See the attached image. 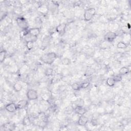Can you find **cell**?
<instances>
[{"mask_svg":"<svg viewBox=\"0 0 131 131\" xmlns=\"http://www.w3.org/2000/svg\"><path fill=\"white\" fill-rule=\"evenodd\" d=\"M71 87L73 90L76 91H79L82 89L81 86V84H79L77 83H73L71 86Z\"/></svg>","mask_w":131,"mask_h":131,"instance_id":"cell-19","label":"cell"},{"mask_svg":"<svg viewBox=\"0 0 131 131\" xmlns=\"http://www.w3.org/2000/svg\"><path fill=\"white\" fill-rule=\"evenodd\" d=\"M129 72H130L129 68L125 66L121 67L119 71V74L121 75H123L127 74L128 73H129Z\"/></svg>","mask_w":131,"mask_h":131,"instance_id":"cell-14","label":"cell"},{"mask_svg":"<svg viewBox=\"0 0 131 131\" xmlns=\"http://www.w3.org/2000/svg\"><path fill=\"white\" fill-rule=\"evenodd\" d=\"M53 72V70L52 68H48L45 70V74L46 75V76H50L52 74Z\"/></svg>","mask_w":131,"mask_h":131,"instance_id":"cell-21","label":"cell"},{"mask_svg":"<svg viewBox=\"0 0 131 131\" xmlns=\"http://www.w3.org/2000/svg\"><path fill=\"white\" fill-rule=\"evenodd\" d=\"M67 27V24L66 23H62L58 25L55 28V31L60 35L64 34L66 31V28Z\"/></svg>","mask_w":131,"mask_h":131,"instance_id":"cell-6","label":"cell"},{"mask_svg":"<svg viewBox=\"0 0 131 131\" xmlns=\"http://www.w3.org/2000/svg\"><path fill=\"white\" fill-rule=\"evenodd\" d=\"M61 63L64 66H68L71 64V60L68 57H65L62 59Z\"/></svg>","mask_w":131,"mask_h":131,"instance_id":"cell-17","label":"cell"},{"mask_svg":"<svg viewBox=\"0 0 131 131\" xmlns=\"http://www.w3.org/2000/svg\"><path fill=\"white\" fill-rule=\"evenodd\" d=\"M117 36V35L115 32L113 31H109L105 34L104 36V40L108 42L113 41Z\"/></svg>","mask_w":131,"mask_h":131,"instance_id":"cell-5","label":"cell"},{"mask_svg":"<svg viewBox=\"0 0 131 131\" xmlns=\"http://www.w3.org/2000/svg\"><path fill=\"white\" fill-rule=\"evenodd\" d=\"M16 23H17V25L23 30L28 28L27 25V22L24 17H17Z\"/></svg>","mask_w":131,"mask_h":131,"instance_id":"cell-4","label":"cell"},{"mask_svg":"<svg viewBox=\"0 0 131 131\" xmlns=\"http://www.w3.org/2000/svg\"><path fill=\"white\" fill-rule=\"evenodd\" d=\"M6 110L9 112V113H13L16 112L17 110V107L16 104L13 102L10 103V104H7L5 106Z\"/></svg>","mask_w":131,"mask_h":131,"instance_id":"cell-7","label":"cell"},{"mask_svg":"<svg viewBox=\"0 0 131 131\" xmlns=\"http://www.w3.org/2000/svg\"><path fill=\"white\" fill-rule=\"evenodd\" d=\"M96 9L94 8H90L85 12L83 15L84 20L86 22L91 21L96 13Z\"/></svg>","mask_w":131,"mask_h":131,"instance_id":"cell-1","label":"cell"},{"mask_svg":"<svg viewBox=\"0 0 131 131\" xmlns=\"http://www.w3.org/2000/svg\"><path fill=\"white\" fill-rule=\"evenodd\" d=\"M116 82H115L114 77H109L107 79L106 82L107 86H108L109 87H110L114 86Z\"/></svg>","mask_w":131,"mask_h":131,"instance_id":"cell-13","label":"cell"},{"mask_svg":"<svg viewBox=\"0 0 131 131\" xmlns=\"http://www.w3.org/2000/svg\"><path fill=\"white\" fill-rule=\"evenodd\" d=\"M114 78L115 79V81L116 82H119L120 81H121L122 80V75H121L119 74V75H117L115 76L114 77Z\"/></svg>","mask_w":131,"mask_h":131,"instance_id":"cell-23","label":"cell"},{"mask_svg":"<svg viewBox=\"0 0 131 131\" xmlns=\"http://www.w3.org/2000/svg\"><path fill=\"white\" fill-rule=\"evenodd\" d=\"M28 105V100L25 99H22L17 102L16 106L17 107V109L22 110L27 107Z\"/></svg>","mask_w":131,"mask_h":131,"instance_id":"cell-9","label":"cell"},{"mask_svg":"<svg viewBox=\"0 0 131 131\" xmlns=\"http://www.w3.org/2000/svg\"><path fill=\"white\" fill-rule=\"evenodd\" d=\"M117 47L119 49H125L128 47V45L123 41H120L117 45Z\"/></svg>","mask_w":131,"mask_h":131,"instance_id":"cell-18","label":"cell"},{"mask_svg":"<svg viewBox=\"0 0 131 131\" xmlns=\"http://www.w3.org/2000/svg\"><path fill=\"white\" fill-rule=\"evenodd\" d=\"M57 58V54L55 52H51L47 53L45 55V59H44L43 61L47 64H51Z\"/></svg>","mask_w":131,"mask_h":131,"instance_id":"cell-2","label":"cell"},{"mask_svg":"<svg viewBox=\"0 0 131 131\" xmlns=\"http://www.w3.org/2000/svg\"><path fill=\"white\" fill-rule=\"evenodd\" d=\"M31 121L29 116H25L23 119V124L25 126H29L31 124Z\"/></svg>","mask_w":131,"mask_h":131,"instance_id":"cell-15","label":"cell"},{"mask_svg":"<svg viewBox=\"0 0 131 131\" xmlns=\"http://www.w3.org/2000/svg\"><path fill=\"white\" fill-rule=\"evenodd\" d=\"M26 96L29 100H35L38 98L39 95L37 92L34 89H30L27 91Z\"/></svg>","mask_w":131,"mask_h":131,"instance_id":"cell-3","label":"cell"},{"mask_svg":"<svg viewBox=\"0 0 131 131\" xmlns=\"http://www.w3.org/2000/svg\"><path fill=\"white\" fill-rule=\"evenodd\" d=\"M26 46L28 50H31L33 49V47H34V41H30V40L26 42Z\"/></svg>","mask_w":131,"mask_h":131,"instance_id":"cell-16","label":"cell"},{"mask_svg":"<svg viewBox=\"0 0 131 131\" xmlns=\"http://www.w3.org/2000/svg\"><path fill=\"white\" fill-rule=\"evenodd\" d=\"M74 111H75L76 114L79 115L80 116L85 115L87 112L86 109L83 106H77L76 108L74 109Z\"/></svg>","mask_w":131,"mask_h":131,"instance_id":"cell-11","label":"cell"},{"mask_svg":"<svg viewBox=\"0 0 131 131\" xmlns=\"http://www.w3.org/2000/svg\"><path fill=\"white\" fill-rule=\"evenodd\" d=\"M6 57V52L5 51L2 50L1 51V53H0V60H1V62L3 63L5 60Z\"/></svg>","mask_w":131,"mask_h":131,"instance_id":"cell-20","label":"cell"},{"mask_svg":"<svg viewBox=\"0 0 131 131\" xmlns=\"http://www.w3.org/2000/svg\"><path fill=\"white\" fill-rule=\"evenodd\" d=\"M89 121V119L87 117L84 116L83 115H82L80 116V117L79 118V119L77 121V124L79 126H85L86 125V124L88 123Z\"/></svg>","mask_w":131,"mask_h":131,"instance_id":"cell-8","label":"cell"},{"mask_svg":"<svg viewBox=\"0 0 131 131\" xmlns=\"http://www.w3.org/2000/svg\"><path fill=\"white\" fill-rule=\"evenodd\" d=\"M90 85V82H83L81 84V86L82 89H86L89 87Z\"/></svg>","mask_w":131,"mask_h":131,"instance_id":"cell-22","label":"cell"},{"mask_svg":"<svg viewBox=\"0 0 131 131\" xmlns=\"http://www.w3.org/2000/svg\"><path fill=\"white\" fill-rule=\"evenodd\" d=\"M41 32V29L40 28H32L29 29V34L33 36L37 37Z\"/></svg>","mask_w":131,"mask_h":131,"instance_id":"cell-10","label":"cell"},{"mask_svg":"<svg viewBox=\"0 0 131 131\" xmlns=\"http://www.w3.org/2000/svg\"><path fill=\"white\" fill-rule=\"evenodd\" d=\"M13 88L14 90H15L16 92H19L22 91V89H23V86H22L21 83L18 82H16L14 83V85L13 86Z\"/></svg>","mask_w":131,"mask_h":131,"instance_id":"cell-12","label":"cell"}]
</instances>
